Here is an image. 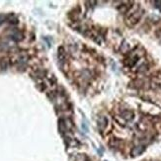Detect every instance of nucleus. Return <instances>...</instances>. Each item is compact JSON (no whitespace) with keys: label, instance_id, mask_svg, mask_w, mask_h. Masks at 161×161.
Masks as SVG:
<instances>
[{"label":"nucleus","instance_id":"f257e3e1","mask_svg":"<svg viewBox=\"0 0 161 161\" xmlns=\"http://www.w3.org/2000/svg\"><path fill=\"white\" fill-rule=\"evenodd\" d=\"M142 14L143 13L141 10H137V11L134 12L132 15H130L128 18H126V24H128L130 27H134V25L137 24L138 21L141 20Z\"/></svg>","mask_w":161,"mask_h":161},{"label":"nucleus","instance_id":"f03ea898","mask_svg":"<svg viewBox=\"0 0 161 161\" xmlns=\"http://www.w3.org/2000/svg\"><path fill=\"white\" fill-rule=\"evenodd\" d=\"M145 150V145H137V146H134L133 148L132 151H130V154H132V156H134V157H135V156H138V155L142 154Z\"/></svg>","mask_w":161,"mask_h":161},{"label":"nucleus","instance_id":"7ed1b4c3","mask_svg":"<svg viewBox=\"0 0 161 161\" xmlns=\"http://www.w3.org/2000/svg\"><path fill=\"white\" fill-rule=\"evenodd\" d=\"M134 112L130 111V110H125V111L122 112V114H121V117L126 121H132L134 119Z\"/></svg>","mask_w":161,"mask_h":161},{"label":"nucleus","instance_id":"20e7f679","mask_svg":"<svg viewBox=\"0 0 161 161\" xmlns=\"http://www.w3.org/2000/svg\"><path fill=\"white\" fill-rule=\"evenodd\" d=\"M57 57H58V60L60 61L61 63L65 62V58H66V53H65V50L63 46H59L58 48V53H57Z\"/></svg>","mask_w":161,"mask_h":161},{"label":"nucleus","instance_id":"39448f33","mask_svg":"<svg viewBox=\"0 0 161 161\" xmlns=\"http://www.w3.org/2000/svg\"><path fill=\"white\" fill-rule=\"evenodd\" d=\"M99 130H101V132H103V130L107 128V126H108V119L106 118V117H102V118H100V120H99Z\"/></svg>","mask_w":161,"mask_h":161},{"label":"nucleus","instance_id":"423d86ee","mask_svg":"<svg viewBox=\"0 0 161 161\" xmlns=\"http://www.w3.org/2000/svg\"><path fill=\"white\" fill-rule=\"evenodd\" d=\"M11 39L14 42H20L23 40V35L20 32H15L11 35Z\"/></svg>","mask_w":161,"mask_h":161},{"label":"nucleus","instance_id":"0eeeda50","mask_svg":"<svg viewBox=\"0 0 161 161\" xmlns=\"http://www.w3.org/2000/svg\"><path fill=\"white\" fill-rule=\"evenodd\" d=\"M130 4H132V3H129V5H126V4H123V5H121L120 7H118V10L121 12V13H126V12H128L130 9V7H132V5H130Z\"/></svg>","mask_w":161,"mask_h":161},{"label":"nucleus","instance_id":"6e6552de","mask_svg":"<svg viewBox=\"0 0 161 161\" xmlns=\"http://www.w3.org/2000/svg\"><path fill=\"white\" fill-rule=\"evenodd\" d=\"M8 67V60L5 58H1L0 59V68L2 70H6Z\"/></svg>","mask_w":161,"mask_h":161},{"label":"nucleus","instance_id":"1a4fd4ad","mask_svg":"<svg viewBox=\"0 0 161 161\" xmlns=\"http://www.w3.org/2000/svg\"><path fill=\"white\" fill-rule=\"evenodd\" d=\"M8 48H9V46L6 43H0V52H6Z\"/></svg>","mask_w":161,"mask_h":161},{"label":"nucleus","instance_id":"9d476101","mask_svg":"<svg viewBox=\"0 0 161 161\" xmlns=\"http://www.w3.org/2000/svg\"><path fill=\"white\" fill-rule=\"evenodd\" d=\"M82 129H83V130H84L85 133L88 132V126H87V123H86V122H85V123L83 122V124H82Z\"/></svg>","mask_w":161,"mask_h":161},{"label":"nucleus","instance_id":"9b49d317","mask_svg":"<svg viewBox=\"0 0 161 161\" xmlns=\"http://www.w3.org/2000/svg\"><path fill=\"white\" fill-rule=\"evenodd\" d=\"M6 18H7V16L5 15H0V25L4 23V21H5Z\"/></svg>","mask_w":161,"mask_h":161},{"label":"nucleus","instance_id":"f8f14e48","mask_svg":"<svg viewBox=\"0 0 161 161\" xmlns=\"http://www.w3.org/2000/svg\"><path fill=\"white\" fill-rule=\"evenodd\" d=\"M154 4H155V7L156 8H158V9L161 10V1H155Z\"/></svg>","mask_w":161,"mask_h":161}]
</instances>
